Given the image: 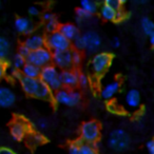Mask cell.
<instances>
[{
	"label": "cell",
	"mask_w": 154,
	"mask_h": 154,
	"mask_svg": "<svg viewBox=\"0 0 154 154\" xmlns=\"http://www.w3.org/2000/svg\"><path fill=\"white\" fill-rule=\"evenodd\" d=\"M11 52V42L5 36H0V60L5 61Z\"/></svg>",
	"instance_id": "7402d4cb"
},
{
	"label": "cell",
	"mask_w": 154,
	"mask_h": 154,
	"mask_svg": "<svg viewBox=\"0 0 154 154\" xmlns=\"http://www.w3.org/2000/svg\"><path fill=\"white\" fill-rule=\"evenodd\" d=\"M5 73H7V64L5 61L0 60V80L3 79V77L5 76Z\"/></svg>",
	"instance_id": "e575fe53"
},
{
	"label": "cell",
	"mask_w": 154,
	"mask_h": 154,
	"mask_svg": "<svg viewBox=\"0 0 154 154\" xmlns=\"http://www.w3.org/2000/svg\"><path fill=\"white\" fill-rule=\"evenodd\" d=\"M80 9L84 10L85 12H87L90 15H92L98 10V5L92 0H84V1L80 2Z\"/></svg>",
	"instance_id": "cb8c5ba5"
},
{
	"label": "cell",
	"mask_w": 154,
	"mask_h": 154,
	"mask_svg": "<svg viewBox=\"0 0 154 154\" xmlns=\"http://www.w3.org/2000/svg\"><path fill=\"white\" fill-rule=\"evenodd\" d=\"M89 82H89V77L86 74H84V73L78 74V86L82 87V88H86V87H88Z\"/></svg>",
	"instance_id": "4dcf8cb0"
},
{
	"label": "cell",
	"mask_w": 154,
	"mask_h": 154,
	"mask_svg": "<svg viewBox=\"0 0 154 154\" xmlns=\"http://www.w3.org/2000/svg\"><path fill=\"white\" fill-rule=\"evenodd\" d=\"M20 85L24 93H26L29 96L45 100H50L53 98V92L39 78H26L22 76L20 79Z\"/></svg>",
	"instance_id": "6da1fadb"
},
{
	"label": "cell",
	"mask_w": 154,
	"mask_h": 154,
	"mask_svg": "<svg viewBox=\"0 0 154 154\" xmlns=\"http://www.w3.org/2000/svg\"><path fill=\"white\" fill-rule=\"evenodd\" d=\"M40 70L41 69H39L38 66L26 62L23 66V68L20 70V72H21L22 76L26 77V78H39Z\"/></svg>",
	"instance_id": "44dd1931"
},
{
	"label": "cell",
	"mask_w": 154,
	"mask_h": 154,
	"mask_svg": "<svg viewBox=\"0 0 154 154\" xmlns=\"http://www.w3.org/2000/svg\"><path fill=\"white\" fill-rule=\"evenodd\" d=\"M15 29L18 33L23 35H31L34 31V23L28 17H17L14 22Z\"/></svg>",
	"instance_id": "5bb4252c"
},
{
	"label": "cell",
	"mask_w": 154,
	"mask_h": 154,
	"mask_svg": "<svg viewBox=\"0 0 154 154\" xmlns=\"http://www.w3.org/2000/svg\"><path fill=\"white\" fill-rule=\"evenodd\" d=\"M58 31L70 41H74L77 37L79 36V30H78V28L73 23L61 24V26H59V28H58Z\"/></svg>",
	"instance_id": "d6986e66"
},
{
	"label": "cell",
	"mask_w": 154,
	"mask_h": 154,
	"mask_svg": "<svg viewBox=\"0 0 154 154\" xmlns=\"http://www.w3.org/2000/svg\"><path fill=\"white\" fill-rule=\"evenodd\" d=\"M147 149L150 154H154V139H151L147 143Z\"/></svg>",
	"instance_id": "74e56055"
},
{
	"label": "cell",
	"mask_w": 154,
	"mask_h": 154,
	"mask_svg": "<svg viewBox=\"0 0 154 154\" xmlns=\"http://www.w3.org/2000/svg\"><path fill=\"white\" fill-rule=\"evenodd\" d=\"M53 99L56 103L66 107H74L80 103L82 95L78 91L68 90V89H60L56 91L53 95Z\"/></svg>",
	"instance_id": "5b68a950"
},
{
	"label": "cell",
	"mask_w": 154,
	"mask_h": 154,
	"mask_svg": "<svg viewBox=\"0 0 154 154\" xmlns=\"http://www.w3.org/2000/svg\"><path fill=\"white\" fill-rule=\"evenodd\" d=\"M39 79L47 85L52 92L62 89V84L60 80V72L54 64H49L40 70Z\"/></svg>",
	"instance_id": "3957f363"
},
{
	"label": "cell",
	"mask_w": 154,
	"mask_h": 154,
	"mask_svg": "<svg viewBox=\"0 0 154 154\" xmlns=\"http://www.w3.org/2000/svg\"><path fill=\"white\" fill-rule=\"evenodd\" d=\"M36 126L39 130H45V129L48 128V126H49V124H48V122L45 119L40 118V119H38L36 122Z\"/></svg>",
	"instance_id": "d6a6232c"
},
{
	"label": "cell",
	"mask_w": 154,
	"mask_h": 154,
	"mask_svg": "<svg viewBox=\"0 0 154 154\" xmlns=\"http://www.w3.org/2000/svg\"><path fill=\"white\" fill-rule=\"evenodd\" d=\"M78 74L76 71L73 70H63L60 72V80L62 87L68 90H72L78 86Z\"/></svg>",
	"instance_id": "7c38bea8"
},
{
	"label": "cell",
	"mask_w": 154,
	"mask_h": 154,
	"mask_svg": "<svg viewBox=\"0 0 154 154\" xmlns=\"http://www.w3.org/2000/svg\"><path fill=\"white\" fill-rule=\"evenodd\" d=\"M43 137L40 134H31L30 138H29V143L32 145H40L43 143Z\"/></svg>",
	"instance_id": "f546056e"
},
{
	"label": "cell",
	"mask_w": 154,
	"mask_h": 154,
	"mask_svg": "<svg viewBox=\"0 0 154 154\" xmlns=\"http://www.w3.org/2000/svg\"><path fill=\"white\" fill-rule=\"evenodd\" d=\"M58 28H59V26H58V22L56 19H53V20H50V21L45 22V30L50 33H53V32H56V31H58Z\"/></svg>",
	"instance_id": "4316f807"
},
{
	"label": "cell",
	"mask_w": 154,
	"mask_h": 154,
	"mask_svg": "<svg viewBox=\"0 0 154 154\" xmlns=\"http://www.w3.org/2000/svg\"><path fill=\"white\" fill-rule=\"evenodd\" d=\"M28 13L30 16H32V17H35V16H38L39 13H40V11H39V8L36 7V5H32V7L29 8L28 10Z\"/></svg>",
	"instance_id": "836d02e7"
},
{
	"label": "cell",
	"mask_w": 154,
	"mask_h": 154,
	"mask_svg": "<svg viewBox=\"0 0 154 154\" xmlns=\"http://www.w3.org/2000/svg\"><path fill=\"white\" fill-rule=\"evenodd\" d=\"M125 103L129 109H137L140 106V94L135 89H131L125 96Z\"/></svg>",
	"instance_id": "ffe728a7"
},
{
	"label": "cell",
	"mask_w": 154,
	"mask_h": 154,
	"mask_svg": "<svg viewBox=\"0 0 154 154\" xmlns=\"http://www.w3.org/2000/svg\"><path fill=\"white\" fill-rule=\"evenodd\" d=\"M0 154H16L11 148L8 147H0Z\"/></svg>",
	"instance_id": "8d00e7d4"
},
{
	"label": "cell",
	"mask_w": 154,
	"mask_h": 154,
	"mask_svg": "<svg viewBox=\"0 0 154 154\" xmlns=\"http://www.w3.org/2000/svg\"><path fill=\"white\" fill-rule=\"evenodd\" d=\"M80 138L82 143L93 145L100 138V127L95 120H88L80 127Z\"/></svg>",
	"instance_id": "277c9868"
},
{
	"label": "cell",
	"mask_w": 154,
	"mask_h": 154,
	"mask_svg": "<svg viewBox=\"0 0 154 154\" xmlns=\"http://www.w3.org/2000/svg\"><path fill=\"white\" fill-rule=\"evenodd\" d=\"M105 5H109L110 8H112V9L116 10V11H120L122 10V1H119V0H106Z\"/></svg>",
	"instance_id": "83f0119b"
},
{
	"label": "cell",
	"mask_w": 154,
	"mask_h": 154,
	"mask_svg": "<svg viewBox=\"0 0 154 154\" xmlns=\"http://www.w3.org/2000/svg\"><path fill=\"white\" fill-rule=\"evenodd\" d=\"M90 14H88L87 12H85L84 10H82L80 8H78V9L76 10V17H77V21L79 22H82V21H86V20L90 19L91 18Z\"/></svg>",
	"instance_id": "484cf974"
},
{
	"label": "cell",
	"mask_w": 154,
	"mask_h": 154,
	"mask_svg": "<svg viewBox=\"0 0 154 154\" xmlns=\"http://www.w3.org/2000/svg\"><path fill=\"white\" fill-rule=\"evenodd\" d=\"M11 135L15 140H22L24 137L28 135V133L30 132V126L29 124L23 119L17 118L15 119L11 125Z\"/></svg>",
	"instance_id": "8fae6325"
},
{
	"label": "cell",
	"mask_w": 154,
	"mask_h": 154,
	"mask_svg": "<svg viewBox=\"0 0 154 154\" xmlns=\"http://www.w3.org/2000/svg\"><path fill=\"white\" fill-rule=\"evenodd\" d=\"M82 60V55L79 51L77 50H72V61H73V66H78L80 64Z\"/></svg>",
	"instance_id": "f1b7e54d"
},
{
	"label": "cell",
	"mask_w": 154,
	"mask_h": 154,
	"mask_svg": "<svg viewBox=\"0 0 154 154\" xmlns=\"http://www.w3.org/2000/svg\"><path fill=\"white\" fill-rule=\"evenodd\" d=\"M119 88H120V85L119 82H117V80H111V82H107L101 88V92H100L101 97L103 99H107V100L112 99L118 93Z\"/></svg>",
	"instance_id": "ac0fdd59"
},
{
	"label": "cell",
	"mask_w": 154,
	"mask_h": 154,
	"mask_svg": "<svg viewBox=\"0 0 154 154\" xmlns=\"http://www.w3.org/2000/svg\"><path fill=\"white\" fill-rule=\"evenodd\" d=\"M150 42H151V45L154 47V32L150 35Z\"/></svg>",
	"instance_id": "ab89813d"
},
{
	"label": "cell",
	"mask_w": 154,
	"mask_h": 154,
	"mask_svg": "<svg viewBox=\"0 0 154 154\" xmlns=\"http://www.w3.org/2000/svg\"><path fill=\"white\" fill-rule=\"evenodd\" d=\"M73 43L77 51L80 52L85 50L89 53H94L101 47V37L94 31H88L85 34L79 35Z\"/></svg>",
	"instance_id": "7a4b0ae2"
},
{
	"label": "cell",
	"mask_w": 154,
	"mask_h": 154,
	"mask_svg": "<svg viewBox=\"0 0 154 154\" xmlns=\"http://www.w3.org/2000/svg\"><path fill=\"white\" fill-rule=\"evenodd\" d=\"M140 26H141V30H143V34L148 35V36H150V35L154 32V22H153V20H151L148 17H143V19H141Z\"/></svg>",
	"instance_id": "603a6c76"
},
{
	"label": "cell",
	"mask_w": 154,
	"mask_h": 154,
	"mask_svg": "<svg viewBox=\"0 0 154 154\" xmlns=\"http://www.w3.org/2000/svg\"><path fill=\"white\" fill-rule=\"evenodd\" d=\"M26 63V59L24 57H22L21 55H19V54H16V55L13 57V60H12V66H13V69L18 70V71L21 70Z\"/></svg>",
	"instance_id": "d4e9b609"
},
{
	"label": "cell",
	"mask_w": 154,
	"mask_h": 154,
	"mask_svg": "<svg viewBox=\"0 0 154 154\" xmlns=\"http://www.w3.org/2000/svg\"><path fill=\"white\" fill-rule=\"evenodd\" d=\"M15 93L7 87H0V107L10 108L15 103Z\"/></svg>",
	"instance_id": "2e32d148"
},
{
	"label": "cell",
	"mask_w": 154,
	"mask_h": 154,
	"mask_svg": "<svg viewBox=\"0 0 154 154\" xmlns=\"http://www.w3.org/2000/svg\"><path fill=\"white\" fill-rule=\"evenodd\" d=\"M42 18L45 22H48V21H50V20L55 19V16H54L52 13H50V12H45V13L42 15Z\"/></svg>",
	"instance_id": "d590c367"
},
{
	"label": "cell",
	"mask_w": 154,
	"mask_h": 154,
	"mask_svg": "<svg viewBox=\"0 0 154 154\" xmlns=\"http://www.w3.org/2000/svg\"><path fill=\"white\" fill-rule=\"evenodd\" d=\"M52 62L56 68L63 70H71L73 66L72 61V50H66L61 52H53V60Z\"/></svg>",
	"instance_id": "30bf717a"
},
{
	"label": "cell",
	"mask_w": 154,
	"mask_h": 154,
	"mask_svg": "<svg viewBox=\"0 0 154 154\" xmlns=\"http://www.w3.org/2000/svg\"><path fill=\"white\" fill-rule=\"evenodd\" d=\"M52 60H53V52L50 51L47 47L31 51V53L26 57V62L34 64L39 69L52 64Z\"/></svg>",
	"instance_id": "8992f818"
},
{
	"label": "cell",
	"mask_w": 154,
	"mask_h": 154,
	"mask_svg": "<svg viewBox=\"0 0 154 154\" xmlns=\"http://www.w3.org/2000/svg\"><path fill=\"white\" fill-rule=\"evenodd\" d=\"M45 45L52 52H61L70 50L71 41L68 40L59 31L50 33L45 38Z\"/></svg>",
	"instance_id": "ba28073f"
},
{
	"label": "cell",
	"mask_w": 154,
	"mask_h": 154,
	"mask_svg": "<svg viewBox=\"0 0 154 154\" xmlns=\"http://www.w3.org/2000/svg\"><path fill=\"white\" fill-rule=\"evenodd\" d=\"M99 14H100L103 19L108 20V21H120L125 17L122 10L116 11V10L110 8L109 5H105V3H103L101 7L99 8Z\"/></svg>",
	"instance_id": "4fadbf2b"
},
{
	"label": "cell",
	"mask_w": 154,
	"mask_h": 154,
	"mask_svg": "<svg viewBox=\"0 0 154 154\" xmlns=\"http://www.w3.org/2000/svg\"><path fill=\"white\" fill-rule=\"evenodd\" d=\"M111 45H112V47H113V48H118L120 45L119 39H118V38H113V39H112V41H111Z\"/></svg>",
	"instance_id": "f35d334b"
},
{
	"label": "cell",
	"mask_w": 154,
	"mask_h": 154,
	"mask_svg": "<svg viewBox=\"0 0 154 154\" xmlns=\"http://www.w3.org/2000/svg\"><path fill=\"white\" fill-rule=\"evenodd\" d=\"M31 53V51L28 49V48L26 47L24 45H21L19 48H18V53L17 54H19V55H21L22 57H24L26 59V57L29 56V54Z\"/></svg>",
	"instance_id": "1f68e13d"
},
{
	"label": "cell",
	"mask_w": 154,
	"mask_h": 154,
	"mask_svg": "<svg viewBox=\"0 0 154 154\" xmlns=\"http://www.w3.org/2000/svg\"><path fill=\"white\" fill-rule=\"evenodd\" d=\"M70 154H97L93 145H89L86 143H73L69 148Z\"/></svg>",
	"instance_id": "e0dca14e"
},
{
	"label": "cell",
	"mask_w": 154,
	"mask_h": 154,
	"mask_svg": "<svg viewBox=\"0 0 154 154\" xmlns=\"http://www.w3.org/2000/svg\"><path fill=\"white\" fill-rule=\"evenodd\" d=\"M111 61H112L111 54L107 53V52H100V53L95 54L90 61L91 71L96 76H100V75H103L109 69Z\"/></svg>",
	"instance_id": "9c48e42d"
},
{
	"label": "cell",
	"mask_w": 154,
	"mask_h": 154,
	"mask_svg": "<svg viewBox=\"0 0 154 154\" xmlns=\"http://www.w3.org/2000/svg\"><path fill=\"white\" fill-rule=\"evenodd\" d=\"M131 139L129 134L122 129H115L109 135L108 145L115 151H124L130 146Z\"/></svg>",
	"instance_id": "52a82bcc"
},
{
	"label": "cell",
	"mask_w": 154,
	"mask_h": 154,
	"mask_svg": "<svg viewBox=\"0 0 154 154\" xmlns=\"http://www.w3.org/2000/svg\"><path fill=\"white\" fill-rule=\"evenodd\" d=\"M23 45L30 51H35L45 47V38L40 34H31L26 38Z\"/></svg>",
	"instance_id": "9a60e30c"
}]
</instances>
